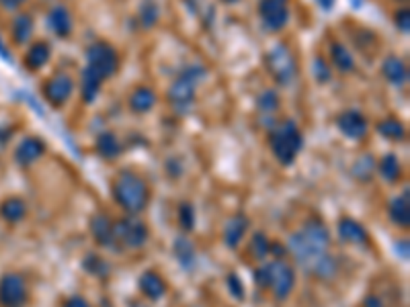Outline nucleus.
<instances>
[{
	"instance_id": "1",
	"label": "nucleus",
	"mask_w": 410,
	"mask_h": 307,
	"mask_svg": "<svg viewBox=\"0 0 410 307\" xmlns=\"http://www.w3.org/2000/svg\"><path fill=\"white\" fill-rule=\"evenodd\" d=\"M290 252L308 274H314L324 281L333 279L336 274V260L329 254V250L308 242L299 231L290 238Z\"/></svg>"
},
{
	"instance_id": "2",
	"label": "nucleus",
	"mask_w": 410,
	"mask_h": 307,
	"mask_svg": "<svg viewBox=\"0 0 410 307\" xmlns=\"http://www.w3.org/2000/svg\"><path fill=\"white\" fill-rule=\"evenodd\" d=\"M113 197L127 213H140L148 205V185L136 172L123 170L117 174V179L113 183Z\"/></svg>"
},
{
	"instance_id": "3",
	"label": "nucleus",
	"mask_w": 410,
	"mask_h": 307,
	"mask_svg": "<svg viewBox=\"0 0 410 307\" xmlns=\"http://www.w3.org/2000/svg\"><path fill=\"white\" fill-rule=\"evenodd\" d=\"M269 144H271L273 156L283 166H290V164H294L296 156H298L301 146H303V138H301V131H299L298 125L294 121H285L271 133Z\"/></svg>"
},
{
	"instance_id": "4",
	"label": "nucleus",
	"mask_w": 410,
	"mask_h": 307,
	"mask_svg": "<svg viewBox=\"0 0 410 307\" xmlns=\"http://www.w3.org/2000/svg\"><path fill=\"white\" fill-rule=\"evenodd\" d=\"M117 68H119V58L111 45L97 41L86 49V68L84 70H88L90 74H95L101 80H107L117 72Z\"/></svg>"
},
{
	"instance_id": "5",
	"label": "nucleus",
	"mask_w": 410,
	"mask_h": 307,
	"mask_svg": "<svg viewBox=\"0 0 410 307\" xmlns=\"http://www.w3.org/2000/svg\"><path fill=\"white\" fill-rule=\"evenodd\" d=\"M265 62H267V68L271 70L273 78L281 84H290L298 74L296 58L292 56V51L285 45H275L273 49H269L265 56Z\"/></svg>"
},
{
	"instance_id": "6",
	"label": "nucleus",
	"mask_w": 410,
	"mask_h": 307,
	"mask_svg": "<svg viewBox=\"0 0 410 307\" xmlns=\"http://www.w3.org/2000/svg\"><path fill=\"white\" fill-rule=\"evenodd\" d=\"M203 76H205V70H203V68H199V66L187 68L185 72H181V76L171 84V90H168L171 101H173L177 107H187V105H191L193 99H195V86H197V82Z\"/></svg>"
},
{
	"instance_id": "7",
	"label": "nucleus",
	"mask_w": 410,
	"mask_h": 307,
	"mask_svg": "<svg viewBox=\"0 0 410 307\" xmlns=\"http://www.w3.org/2000/svg\"><path fill=\"white\" fill-rule=\"evenodd\" d=\"M265 269H267V289H271L279 301L287 299V295L294 291V285H296L294 269L281 260L265 265Z\"/></svg>"
},
{
	"instance_id": "8",
	"label": "nucleus",
	"mask_w": 410,
	"mask_h": 307,
	"mask_svg": "<svg viewBox=\"0 0 410 307\" xmlns=\"http://www.w3.org/2000/svg\"><path fill=\"white\" fill-rule=\"evenodd\" d=\"M25 304H27L25 279L19 272H6L0 279V306L23 307Z\"/></svg>"
},
{
	"instance_id": "9",
	"label": "nucleus",
	"mask_w": 410,
	"mask_h": 307,
	"mask_svg": "<svg viewBox=\"0 0 410 307\" xmlns=\"http://www.w3.org/2000/svg\"><path fill=\"white\" fill-rule=\"evenodd\" d=\"M113 235L129 248H142L148 240V228L140 219H121L113 226Z\"/></svg>"
},
{
	"instance_id": "10",
	"label": "nucleus",
	"mask_w": 410,
	"mask_h": 307,
	"mask_svg": "<svg viewBox=\"0 0 410 307\" xmlns=\"http://www.w3.org/2000/svg\"><path fill=\"white\" fill-rule=\"evenodd\" d=\"M259 13H261L262 23L269 31H281L287 23V17H290L287 0H261Z\"/></svg>"
},
{
	"instance_id": "11",
	"label": "nucleus",
	"mask_w": 410,
	"mask_h": 307,
	"mask_svg": "<svg viewBox=\"0 0 410 307\" xmlns=\"http://www.w3.org/2000/svg\"><path fill=\"white\" fill-rule=\"evenodd\" d=\"M72 88H74L72 78L68 76V74H56V76H52L43 84V94H45V99L54 107H60V105H64L70 99Z\"/></svg>"
},
{
	"instance_id": "12",
	"label": "nucleus",
	"mask_w": 410,
	"mask_h": 307,
	"mask_svg": "<svg viewBox=\"0 0 410 307\" xmlns=\"http://www.w3.org/2000/svg\"><path fill=\"white\" fill-rule=\"evenodd\" d=\"M336 125L351 140H363L368 133V121L357 111H342L336 117Z\"/></svg>"
},
{
	"instance_id": "13",
	"label": "nucleus",
	"mask_w": 410,
	"mask_h": 307,
	"mask_svg": "<svg viewBox=\"0 0 410 307\" xmlns=\"http://www.w3.org/2000/svg\"><path fill=\"white\" fill-rule=\"evenodd\" d=\"M138 285H140V291H142L148 299H152V301H158V299L166 293V283H164L162 276L156 274L154 270H146V272L140 276Z\"/></svg>"
},
{
	"instance_id": "14",
	"label": "nucleus",
	"mask_w": 410,
	"mask_h": 307,
	"mask_svg": "<svg viewBox=\"0 0 410 307\" xmlns=\"http://www.w3.org/2000/svg\"><path fill=\"white\" fill-rule=\"evenodd\" d=\"M90 233L95 238V242L103 248H109L115 244V235H113V224L109 217L105 215H95L90 219Z\"/></svg>"
},
{
	"instance_id": "15",
	"label": "nucleus",
	"mask_w": 410,
	"mask_h": 307,
	"mask_svg": "<svg viewBox=\"0 0 410 307\" xmlns=\"http://www.w3.org/2000/svg\"><path fill=\"white\" fill-rule=\"evenodd\" d=\"M47 23H49V29L58 38H68L70 31H72V19H70V13L64 6H54L49 10Z\"/></svg>"
},
{
	"instance_id": "16",
	"label": "nucleus",
	"mask_w": 410,
	"mask_h": 307,
	"mask_svg": "<svg viewBox=\"0 0 410 307\" xmlns=\"http://www.w3.org/2000/svg\"><path fill=\"white\" fill-rule=\"evenodd\" d=\"M390 219L400 226V228H409L410 226V191L404 189V194L396 197L390 203Z\"/></svg>"
},
{
	"instance_id": "17",
	"label": "nucleus",
	"mask_w": 410,
	"mask_h": 307,
	"mask_svg": "<svg viewBox=\"0 0 410 307\" xmlns=\"http://www.w3.org/2000/svg\"><path fill=\"white\" fill-rule=\"evenodd\" d=\"M45 152L43 142L38 138H27L25 142H21V146L17 148V162L21 166H29L33 162H38L39 158Z\"/></svg>"
},
{
	"instance_id": "18",
	"label": "nucleus",
	"mask_w": 410,
	"mask_h": 307,
	"mask_svg": "<svg viewBox=\"0 0 410 307\" xmlns=\"http://www.w3.org/2000/svg\"><path fill=\"white\" fill-rule=\"evenodd\" d=\"M338 235L345 242H351V244H368V240H370L365 228L359 222L351 219V217L340 219V224H338Z\"/></svg>"
},
{
	"instance_id": "19",
	"label": "nucleus",
	"mask_w": 410,
	"mask_h": 307,
	"mask_svg": "<svg viewBox=\"0 0 410 307\" xmlns=\"http://www.w3.org/2000/svg\"><path fill=\"white\" fill-rule=\"evenodd\" d=\"M249 230V219L244 215L232 217L224 228V242L228 248H236L242 240V235Z\"/></svg>"
},
{
	"instance_id": "20",
	"label": "nucleus",
	"mask_w": 410,
	"mask_h": 307,
	"mask_svg": "<svg viewBox=\"0 0 410 307\" xmlns=\"http://www.w3.org/2000/svg\"><path fill=\"white\" fill-rule=\"evenodd\" d=\"M381 72H384V76L388 78L392 84H404L409 80V68H407V64L400 58H396V56H392V58H388L384 62Z\"/></svg>"
},
{
	"instance_id": "21",
	"label": "nucleus",
	"mask_w": 410,
	"mask_h": 307,
	"mask_svg": "<svg viewBox=\"0 0 410 307\" xmlns=\"http://www.w3.org/2000/svg\"><path fill=\"white\" fill-rule=\"evenodd\" d=\"M0 215H2V219H6V222H10V224L21 222V219L27 215L25 201H23V199H19V197H10V199H6V201L0 205Z\"/></svg>"
},
{
	"instance_id": "22",
	"label": "nucleus",
	"mask_w": 410,
	"mask_h": 307,
	"mask_svg": "<svg viewBox=\"0 0 410 307\" xmlns=\"http://www.w3.org/2000/svg\"><path fill=\"white\" fill-rule=\"evenodd\" d=\"M154 103H156V94L146 86L136 88L134 94L129 97V107L136 113H148L150 109L154 107Z\"/></svg>"
},
{
	"instance_id": "23",
	"label": "nucleus",
	"mask_w": 410,
	"mask_h": 307,
	"mask_svg": "<svg viewBox=\"0 0 410 307\" xmlns=\"http://www.w3.org/2000/svg\"><path fill=\"white\" fill-rule=\"evenodd\" d=\"M47 60H49V45L43 41H38L29 47V51L25 56V66L29 70H39L47 64Z\"/></svg>"
},
{
	"instance_id": "24",
	"label": "nucleus",
	"mask_w": 410,
	"mask_h": 307,
	"mask_svg": "<svg viewBox=\"0 0 410 307\" xmlns=\"http://www.w3.org/2000/svg\"><path fill=\"white\" fill-rule=\"evenodd\" d=\"M331 60H333V64L336 66V70L342 72V74H349V72L355 70L353 56H351L349 49H347L345 45H340V43H333V45H331Z\"/></svg>"
},
{
	"instance_id": "25",
	"label": "nucleus",
	"mask_w": 410,
	"mask_h": 307,
	"mask_svg": "<svg viewBox=\"0 0 410 307\" xmlns=\"http://www.w3.org/2000/svg\"><path fill=\"white\" fill-rule=\"evenodd\" d=\"M379 174L388 181V183H396L402 174V166L400 160L394 154H386L379 162Z\"/></svg>"
},
{
	"instance_id": "26",
	"label": "nucleus",
	"mask_w": 410,
	"mask_h": 307,
	"mask_svg": "<svg viewBox=\"0 0 410 307\" xmlns=\"http://www.w3.org/2000/svg\"><path fill=\"white\" fill-rule=\"evenodd\" d=\"M377 131L386 138V140H394V142H400V140H404L407 138V129H404V125L398 121V119H384V121H379V125H377Z\"/></svg>"
},
{
	"instance_id": "27",
	"label": "nucleus",
	"mask_w": 410,
	"mask_h": 307,
	"mask_svg": "<svg viewBox=\"0 0 410 307\" xmlns=\"http://www.w3.org/2000/svg\"><path fill=\"white\" fill-rule=\"evenodd\" d=\"M97 152L107 160H113L121 152V144L113 133H101L99 140H97Z\"/></svg>"
},
{
	"instance_id": "28",
	"label": "nucleus",
	"mask_w": 410,
	"mask_h": 307,
	"mask_svg": "<svg viewBox=\"0 0 410 307\" xmlns=\"http://www.w3.org/2000/svg\"><path fill=\"white\" fill-rule=\"evenodd\" d=\"M31 33H33V21H31V17L29 15L17 17L15 23H13V38H15V41L17 43H25L27 39L31 38Z\"/></svg>"
},
{
	"instance_id": "29",
	"label": "nucleus",
	"mask_w": 410,
	"mask_h": 307,
	"mask_svg": "<svg viewBox=\"0 0 410 307\" xmlns=\"http://www.w3.org/2000/svg\"><path fill=\"white\" fill-rule=\"evenodd\" d=\"M82 267L86 272H90L95 276H107L109 274V265L97 254H86L84 260H82Z\"/></svg>"
},
{
	"instance_id": "30",
	"label": "nucleus",
	"mask_w": 410,
	"mask_h": 307,
	"mask_svg": "<svg viewBox=\"0 0 410 307\" xmlns=\"http://www.w3.org/2000/svg\"><path fill=\"white\" fill-rule=\"evenodd\" d=\"M175 256L179 258V263L189 269L191 267V263H193V244L187 240V238H179L177 242H175Z\"/></svg>"
},
{
	"instance_id": "31",
	"label": "nucleus",
	"mask_w": 410,
	"mask_h": 307,
	"mask_svg": "<svg viewBox=\"0 0 410 307\" xmlns=\"http://www.w3.org/2000/svg\"><path fill=\"white\" fill-rule=\"evenodd\" d=\"M269 246H271V242L267 240V235L265 233H255L253 235V240H251V254L255 256V258H259L262 260L267 254H269Z\"/></svg>"
},
{
	"instance_id": "32",
	"label": "nucleus",
	"mask_w": 410,
	"mask_h": 307,
	"mask_svg": "<svg viewBox=\"0 0 410 307\" xmlns=\"http://www.w3.org/2000/svg\"><path fill=\"white\" fill-rule=\"evenodd\" d=\"M179 222H181V228L185 231H191L195 228V211H193L191 203H183L179 207Z\"/></svg>"
},
{
	"instance_id": "33",
	"label": "nucleus",
	"mask_w": 410,
	"mask_h": 307,
	"mask_svg": "<svg viewBox=\"0 0 410 307\" xmlns=\"http://www.w3.org/2000/svg\"><path fill=\"white\" fill-rule=\"evenodd\" d=\"M140 19H142V23H144V27H152V25L156 23V19H158V8H156L154 2H146V4L140 8Z\"/></svg>"
},
{
	"instance_id": "34",
	"label": "nucleus",
	"mask_w": 410,
	"mask_h": 307,
	"mask_svg": "<svg viewBox=\"0 0 410 307\" xmlns=\"http://www.w3.org/2000/svg\"><path fill=\"white\" fill-rule=\"evenodd\" d=\"M372 168H373V158L372 156H363L357 164H355V174L359 176V179H370L372 176Z\"/></svg>"
},
{
	"instance_id": "35",
	"label": "nucleus",
	"mask_w": 410,
	"mask_h": 307,
	"mask_svg": "<svg viewBox=\"0 0 410 307\" xmlns=\"http://www.w3.org/2000/svg\"><path fill=\"white\" fill-rule=\"evenodd\" d=\"M228 289H230L234 299H238V301L244 299V287H242V281H240L238 274H230L228 276Z\"/></svg>"
},
{
	"instance_id": "36",
	"label": "nucleus",
	"mask_w": 410,
	"mask_h": 307,
	"mask_svg": "<svg viewBox=\"0 0 410 307\" xmlns=\"http://www.w3.org/2000/svg\"><path fill=\"white\" fill-rule=\"evenodd\" d=\"M277 105H279V99H277V94L273 90L262 92L261 99H259V107H261L262 111H275Z\"/></svg>"
},
{
	"instance_id": "37",
	"label": "nucleus",
	"mask_w": 410,
	"mask_h": 307,
	"mask_svg": "<svg viewBox=\"0 0 410 307\" xmlns=\"http://www.w3.org/2000/svg\"><path fill=\"white\" fill-rule=\"evenodd\" d=\"M396 25H398V29H400V31L409 33V29H410V10L409 8H402V10H398V13H396Z\"/></svg>"
},
{
	"instance_id": "38",
	"label": "nucleus",
	"mask_w": 410,
	"mask_h": 307,
	"mask_svg": "<svg viewBox=\"0 0 410 307\" xmlns=\"http://www.w3.org/2000/svg\"><path fill=\"white\" fill-rule=\"evenodd\" d=\"M314 68H316V78H318L320 82H326V80L331 78V72H329L324 60H316V62H314Z\"/></svg>"
},
{
	"instance_id": "39",
	"label": "nucleus",
	"mask_w": 410,
	"mask_h": 307,
	"mask_svg": "<svg viewBox=\"0 0 410 307\" xmlns=\"http://www.w3.org/2000/svg\"><path fill=\"white\" fill-rule=\"evenodd\" d=\"M285 252H287V248H285V246H281V244H275V242H273V244L269 246V254H275L277 258H281Z\"/></svg>"
},
{
	"instance_id": "40",
	"label": "nucleus",
	"mask_w": 410,
	"mask_h": 307,
	"mask_svg": "<svg viewBox=\"0 0 410 307\" xmlns=\"http://www.w3.org/2000/svg\"><path fill=\"white\" fill-rule=\"evenodd\" d=\"M64 307H90L82 297H70L68 301H66V306Z\"/></svg>"
},
{
	"instance_id": "41",
	"label": "nucleus",
	"mask_w": 410,
	"mask_h": 307,
	"mask_svg": "<svg viewBox=\"0 0 410 307\" xmlns=\"http://www.w3.org/2000/svg\"><path fill=\"white\" fill-rule=\"evenodd\" d=\"M25 0H0V4L4 6V8H17V6H21Z\"/></svg>"
},
{
	"instance_id": "42",
	"label": "nucleus",
	"mask_w": 410,
	"mask_h": 307,
	"mask_svg": "<svg viewBox=\"0 0 410 307\" xmlns=\"http://www.w3.org/2000/svg\"><path fill=\"white\" fill-rule=\"evenodd\" d=\"M365 307H381V304L375 299V297H368V301H365Z\"/></svg>"
},
{
	"instance_id": "43",
	"label": "nucleus",
	"mask_w": 410,
	"mask_h": 307,
	"mask_svg": "<svg viewBox=\"0 0 410 307\" xmlns=\"http://www.w3.org/2000/svg\"><path fill=\"white\" fill-rule=\"evenodd\" d=\"M318 2H320V6H324V8L329 10V8L333 6V2H335V0H318Z\"/></svg>"
},
{
	"instance_id": "44",
	"label": "nucleus",
	"mask_w": 410,
	"mask_h": 307,
	"mask_svg": "<svg viewBox=\"0 0 410 307\" xmlns=\"http://www.w3.org/2000/svg\"><path fill=\"white\" fill-rule=\"evenodd\" d=\"M0 56L4 58V60H8V53H6V49H4V43L0 41Z\"/></svg>"
},
{
	"instance_id": "45",
	"label": "nucleus",
	"mask_w": 410,
	"mask_h": 307,
	"mask_svg": "<svg viewBox=\"0 0 410 307\" xmlns=\"http://www.w3.org/2000/svg\"><path fill=\"white\" fill-rule=\"evenodd\" d=\"M224 2H236V0H224Z\"/></svg>"
}]
</instances>
